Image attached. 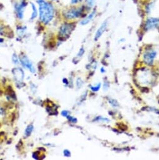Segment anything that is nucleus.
Here are the masks:
<instances>
[{
  "label": "nucleus",
  "instance_id": "obj_1",
  "mask_svg": "<svg viewBox=\"0 0 159 160\" xmlns=\"http://www.w3.org/2000/svg\"><path fill=\"white\" fill-rule=\"evenodd\" d=\"M39 7L40 19L41 22L46 25L48 24L54 18L55 10L53 5L46 0H37Z\"/></svg>",
  "mask_w": 159,
  "mask_h": 160
},
{
  "label": "nucleus",
  "instance_id": "obj_2",
  "mask_svg": "<svg viewBox=\"0 0 159 160\" xmlns=\"http://www.w3.org/2000/svg\"><path fill=\"white\" fill-rule=\"evenodd\" d=\"M86 10H88L85 5H80L78 7L73 6V7L65 10L63 12V15L67 20H75L82 17L83 15H85V12Z\"/></svg>",
  "mask_w": 159,
  "mask_h": 160
},
{
  "label": "nucleus",
  "instance_id": "obj_3",
  "mask_svg": "<svg viewBox=\"0 0 159 160\" xmlns=\"http://www.w3.org/2000/svg\"><path fill=\"white\" fill-rule=\"evenodd\" d=\"M75 28V24L73 23H65L62 25L59 30L60 39L64 40L69 37Z\"/></svg>",
  "mask_w": 159,
  "mask_h": 160
},
{
  "label": "nucleus",
  "instance_id": "obj_4",
  "mask_svg": "<svg viewBox=\"0 0 159 160\" xmlns=\"http://www.w3.org/2000/svg\"><path fill=\"white\" fill-rule=\"evenodd\" d=\"M26 7L27 3L25 0H23V1H21L20 2H17L15 4V12L16 13L17 17L19 19H22L23 18L25 10Z\"/></svg>",
  "mask_w": 159,
  "mask_h": 160
},
{
  "label": "nucleus",
  "instance_id": "obj_5",
  "mask_svg": "<svg viewBox=\"0 0 159 160\" xmlns=\"http://www.w3.org/2000/svg\"><path fill=\"white\" fill-rule=\"evenodd\" d=\"M159 27V18L154 17L148 18L145 23L144 28L146 31Z\"/></svg>",
  "mask_w": 159,
  "mask_h": 160
},
{
  "label": "nucleus",
  "instance_id": "obj_6",
  "mask_svg": "<svg viewBox=\"0 0 159 160\" xmlns=\"http://www.w3.org/2000/svg\"><path fill=\"white\" fill-rule=\"evenodd\" d=\"M107 27H108V21L105 20L101 24V25L100 26V27L98 28V30L95 33V35L94 37V40L95 42L98 41L99 39L102 37V35L107 30Z\"/></svg>",
  "mask_w": 159,
  "mask_h": 160
},
{
  "label": "nucleus",
  "instance_id": "obj_7",
  "mask_svg": "<svg viewBox=\"0 0 159 160\" xmlns=\"http://www.w3.org/2000/svg\"><path fill=\"white\" fill-rule=\"evenodd\" d=\"M20 62L22 64L28 68L31 73H35V68L33 65V63L31 62V61L28 59V57L26 56H23L20 57Z\"/></svg>",
  "mask_w": 159,
  "mask_h": 160
},
{
  "label": "nucleus",
  "instance_id": "obj_8",
  "mask_svg": "<svg viewBox=\"0 0 159 160\" xmlns=\"http://www.w3.org/2000/svg\"><path fill=\"white\" fill-rule=\"evenodd\" d=\"M156 52L155 51H148L144 55H143V59H144V62H145V63H147V65H152L153 62V60L155 58L156 56Z\"/></svg>",
  "mask_w": 159,
  "mask_h": 160
},
{
  "label": "nucleus",
  "instance_id": "obj_9",
  "mask_svg": "<svg viewBox=\"0 0 159 160\" xmlns=\"http://www.w3.org/2000/svg\"><path fill=\"white\" fill-rule=\"evenodd\" d=\"M97 10L94 8L92 11H91L90 13H89V15H87L85 17H84V18L81 21L80 25H86L89 24L94 18V17L97 15Z\"/></svg>",
  "mask_w": 159,
  "mask_h": 160
},
{
  "label": "nucleus",
  "instance_id": "obj_10",
  "mask_svg": "<svg viewBox=\"0 0 159 160\" xmlns=\"http://www.w3.org/2000/svg\"><path fill=\"white\" fill-rule=\"evenodd\" d=\"M13 73L14 75V77L16 79L17 81L19 82H21L23 81L25 74L22 69H21L20 68H16L13 70Z\"/></svg>",
  "mask_w": 159,
  "mask_h": 160
},
{
  "label": "nucleus",
  "instance_id": "obj_11",
  "mask_svg": "<svg viewBox=\"0 0 159 160\" xmlns=\"http://www.w3.org/2000/svg\"><path fill=\"white\" fill-rule=\"evenodd\" d=\"M155 6V2H148L145 6V12L147 13H150L154 7Z\"/></svg>",
  "mask_w": 159,
  "mask_h": 160
},
{
  "label": "nucleus",
  "instance_id": "obj_12",
  "mask_svg": "<svg viewBox=\"0 0 159 160\" xmlns=\"http://www.w3.org/2000/svg\"><path fill=\"white\" fill-rule=\"evenodd\" d=\"M33 129H34V127L32 124H30L26 127V128L25 131V134L26 137H29L31 135V134L32 133V132L33 131Z\"/></svg>",
  "mask_w": 159,
  "mask_h": 160
},
{
  "label": "nucleus",
  "instance_id": "obj_13",
  "mask_svg": "<svg viewBox=\"0 0 159 160\" xmlns=\"http://www.w3.org/2000/svg\"><path fill=\"white\" fill-rule=\"evenodd\" d=\"M31 9H32V13H31V20H33L37 17V15H38L37 9H36L35 4L33 3H31Z\"/></svg>",
  "mask_w": 159,
  "mask_h": 160
},
{
  "label": "nucleus",
  "instance_id": "obj_14",
  "mask_svg": "<svg viewBox=\"0 0 159 160\" xmlns=\"http://www.w3.org/2000/svg\"><path fill=\"white\" fill-rule=\"evenodd\" d=\"M85 4L87 10H90L92 8H94L95 4V0H85Z\"/></svg>",
  "mask_w": 159,
  "mask_h": 160
},
{
  "label": "nucleus",
  "instance_id": "obj_15",
  "mask_svg": "<svg viewBox=\"0 0 159 160\" xmlns=\"http://www.w3.org/2000/svg\"><path fill=\"white\" fill-rule=\"evenodd\" d=\"M108 102H109L113 107L117 108V107L118 106V103L115 100H114V99H109Z\"/></svg>",
  "mask_w": 159,
  "mask_h": 160
},
{
  "label": "nucleus",
  "instance_id": "obj_16",
  "mask_svg": "<svg viewBox=\"0 0 159 160\" xmlns=\"http://www.w3.org/2000/svg\"><path fill=\"white\" fill-rule=\"evenodd\" d=\"M100 86H101V84H100V83H99V84H98V85L97 86H91L90 89L94 92H97L100 89Z\"/></svg>",
  "mask_w": 159,
  "mask_h": 160
},
{
  "label": "nucleus",
  "instance_id": "obj_17",
  "mask_svg": "<svg viewBox=\"0 0 159 160\" xmlns=\"http://www.w3.org/2000/svg\"><path fill=\"white\" fill-rule=\"evenodd\" d=\"M94 121H104V122H108L109 120L107 118H102L101 116H98L95 119H94Z\"/></svg>",
  "mask_w": 159,
  "mask_h": 160
},
{
  "label": "nucleus",
  "instance_id": "obj_18",
  "mask_svg": "<svg viewBox=\"0 0 159 160\" xmlns=\"http://www.w3.org/2000/svg\"><path fill=\"white\" fill-rule=\"evenodd\" d=\"M84 53H85V49L83 47H82L80 49V51H79V52L77 54V56L78 57H81L83 56Z\"/></svg>",
  "mask_w": 159,
  "mask_h": 160
},
{
  "label": "nucleus",
  "instance_id": "obj_19",
  "mask_svg": "<svg viewBox=\"0 0 159 160\" xmlns=\"http://www.w3.org/2000/svg\"><path fill=\"white\" fill-rule=\"evenodd\" d=\"M80 2H81V0H70V3L71 5L76 6L80 3Z\"/></svg>",
  "mask_w": 159,
  "mask_h": 160
},
{
  "label": "nucleus",
  "instance_id": "obj_20",
  "mask_svg": "<svg viewBox=\"0 0 159 160\" xmlns=\"http://www.w3.org/2000/svg\"><path fill=\"white\" fill-rule=\"evenodd\" d=\"M63 154L66 157H70L71 156V152L68 149H65L63 151Z\"/></svg>",
  "mask_w": 159,
  "mask_h": 160
},
{
  "label": "nucleus",
  "instance_id": "obj_21",
  "mask_svg": "<svg viewBox=\"0 0 159 160\" xmlns=\"http://www.w3.org/2000/svg\"><path fill=\"white\" fill-rule=\"evenodd\" d=\"M67 118L69 119L70 121H71L72 122H76V121H77V119L76 118H73V117H71L70 116H68L67 117Z\"/></svg>",
  "mask_w": 159,
  "mask_h": 160
},
{
  "label": "nucleus",
  "instance_id": "obj_22",
  "mask_svg": "<svg viewBox=\"0 0 159 160\" xmlns=\"http://www.w3.org/2000/svg\"><path fill=\"white\" fill-rule=\"evenodd\" d=\"M61 115L64 117H66L67 118L68 116H69V112L67 111H63L61 112Z\"/></svg>",
  "mask_w": 159,
  "mask_h": 160
},
{
  "label": "nucleus",
  "instance_id": "obj_23",
  "mask_svg": "<svg viewBox=\"0 0 159 160\" xmlns=\"http://www.w3.org/2000/svg\"><path fill=\"white\" fill-rule=\"evenodd\" d=\"M13 62L15 63H18V60L17 58V56L16 55H14L13 57Z\"/></svg>",
  "mask_w": 159,
  "mask_h": 160
},
{
  "label": "nucleus",
  "instance_id": "obj_24",
  "mask_svg": "<svg viewBox=\"0 0 159 160\" xmlns=\"http://www.w3.org/2000/svg\"><path fill=\"white\" fill-rule=\"evenodd\" d=\"M108 87H109V84H108V82H105V84H104V89H105V90H107L108 88Z\"/></svg>",
  "mask_w": 159,
  "mask_h": 160
},
{
  "label": "nucleus",
  "instance_id": "obj_25",
  "mask_svg": "<svg viewBox=\"0 0 159 160\" xmlns=\"http://www.w3.org/2000/svg\"><path fill=\"white\" fill-rule=\"evenodd\" d=\"M3 38H0V43H2V42H3Z\"/></svg>",
  "mask_w": 159,
  "mask_h": 160
},
{
  "label": "nucleus",
  "instance_id": "obj_26",
  "mask_svg": "<svg viewBox=\"0 0 159 160\" xmlns=\"http://www.w3.org/2000/svg\"><path fill=\"white\" fill-rule=\"evenodd\" d=\"M2 30H3V28H2V27H0V33H1V32H2Z\"/></svg>",
  "mask_w": 159,
  "mask_h": 160
},
{
  "label": "nucleus",
  "instance_id": "obj_27",
  "mask_svg": "<svg viewBox=\"0 0 159 160\" xmlns=\"http://www.w3.org/2000/svg\"><path fill=\"white\" fill-rule=\"evenodd\" d=\"M101 70H102V73H103V72H105V70H104V68H102V69H101Z\"/></svg>",
  "mask_w": 159,
  "mask_h": 160
},
{
  "label": "nucleus",
  "instance_id": "obj_28",
  "mask_svg": "<svg viewBox=\"0 0 159 160\" xmlns=\"http://www.w3.org/2000/svg\"><path fill=\"white\" fill-rule=\"evenodd\" d=\"M50 1H56V0H50Z\"/></svg>",
  "mask_w": 159,
  "mask_h": 160
}]
</instances>
